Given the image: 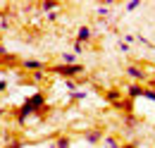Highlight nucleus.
<instances>
[{
    "instance_id": "f257e3e1",
    "label": "nucleus",
    "mask_w": 155,
    "mask_h": 148,
    "mask_svg": "<svg viewBox=\"0 0 155 148\" xmlns=\"http://www.w3.org/2000/svg\"><path fill=\"white\" fill-rule=\"evenodd\" d=\"M53 72L62 74V76H77V74L84 72V67H81V65H55Z\"/></svg>"
},
{
    "instance_id": "f03ea898",
    "label": "nucleus",
    "mask_w": 155,
    "mask_h": 148,
    "mask_svg": "<svg viewBox=\"0 0 155 148\" xmlns=\"http://www.w3.org/2000/svg\"><path fill=\"white\" fill-rule=\"evenodd\" d=\"M29 115H34V108H31L29 103H24V105L19 108V112H17V122H19V124H24V122L29 119Z\"/></svg>"
},
{
    "instance_id": "7ed1b4c3",
    "label": "nucleus",
    "mask_w": 155,
    "mask_h": 148,
    "mask_svg": "<svg viewBox=\"0 0 155 148\" xmlns=\"http://www.w3.org/2000/svg\"><path fill=\"white\" fill-rule=\"evenodd\" d=\"M26 103H29V105L34 108V112H36V110H41V108L45 105V98H43V93H34V96H31Z\"/></svg>"
},
{
    "instance_id": "20e7f679",
    "label": "nucleus",
    "mask_w": 155,
    "mask_h": 148,
    "mask_svg": "<svg viewBox=\"0 0 155 148\" xmlns=\"http://www.w3.org/2000/svg\"><path fill=\"white\" fill-rule=\"evenodd\" d=\"M127 74H129L131 79H136V81H143V79H146V72H143L141 67H136V65H129V67H127Z\"/></svg>"
},
{
    "instance_id": "39448f33",
    "label": "nucleus",
    "mask_w": 155,
    "mask_h": 148,
    "mask_svg": "<svg viewBox=\"0 0 155 148\" xmlns=\"http://www.w3.org/2000/svg\"><path fill=\"white\" fill-rule=\"evenodd\" d=\"M91 36H93V34H91V29H88V26H81V29H79V34H77V43L84 45V43H88V41H91Z\"/></svg>"
},
{
    "instance_id": "423d86ee",
    "label": "nucleus",
    "mask_w": 155,
    "mask_h": 148,
    "mask_svg": "<svg viewBox=\"0 0 155 148\" xmlns=\"http://www.w3.org/2000/svg\"><path fill=\"white\" fill-rule=\"evenodd\" d=\"M127 96H129V100H134L138 96H143V86H138V84H131L129 89H127Z\"/></svg>"
},
{
    "instance_id": "0eeeda50",
    "label": "nucleus",
    "mask_w": 155,
    "mask_h": 148,
    "mask_svg": "<svg viewBox=\"0 0 155 148\" xmlns=\"http://www.w3.org/2000/svg\"><path fill=\"white\" fill-rule=\"evenodd\" d=\"M21 65H24L26 69H34V72H41V69H43V62H41V60H24Z\"/></svg>"
},
{
    "instance_id": "6e6552de",
    "label": "nucleus",
    "mask_w": 155,
    "mask_h": 148,
    "mask_svg": "<svg viewBox=\"0 0 155 148\" xmlns=\"http://www.w3.org/2000/svg\"><path fill=\"white\" fill-rule=\"evenodd\" d=\"M84 139H86V143H98L100 139H103V131H88V134H84Z\"/></svg>"
},
{
    "instance_id": "1a4fd4ad",
    "label": "nucleus",
    "mask_w": 155,
    "mask_h": 148,
    "mask_svg": "<svg viewBox=\"0 0 155 148\" xmlns=\"http://www.w3.org/2000/svg\"><path fill=\"white\" fill-rule=\"evenodd\" d=\"M53 146H55V148H69V146H72V141H69V136H60Z\"/></svg>"
},
{
    "instance_id": "9d476101",
    "label": "nucleus",
    "mask_w": 155,
    "mask_h": 148,
    "mask_svg": "<svg viewBox=\"0 0 155 148\" xmlns=\"http://www.w3.org/2000/svg\"><path fill=\"white\" fill-rule=\"evenodd\" d=\"M41 10H45V12H53V10H58V2H55V0H45V2L41 5Z\"/></svg>"
},
{
    "instance_id": "9b49d317",
    "label": "nucleus",
    "mask_w": 155,
    "mask_h": 148,
    "mask_svg": "<svg viewBox=\"0 0 155 148\" xmlns=\"http://www.w3.org/2000/svg\"><path fill=\"white\" fill-rule=\"evenodd\" d=\"M105 146L107 148H122V143L117 141L115 136H105Z\"/></svg>"
},
{
    "instance_id": "f8f14e48",
    "label": "nucleus",
    "mask_w": 155,
    "mask_h": 148,
    "mask_svg": "<svg viewBox=\"0 0 155 148\" xmlns=\"http://www.w3.org/2000/svg\"><path fill=\"white\" fill-rule=\"evenodd\" d=\"M62 62H64V65H77V55H74V53H64V55H62Z\"/></svg>"
},
{
    "instance_id": "ddd939ff",
    "label": "nucleus",
    "mask_w": 155,
    "mask_h": 148,
    "mask_svg": "<svg viewBox=\"0 0 155 148\" xmlns=\"http://www.w3.org/2000/svg\"><path fill=\"white\" fill-rule=\"evenodd\" d=\"M124 124H127V127H136V117L134 115H127V117H124Z\"/></svg>"
},
{
    "instance_id": "4468645a",
    "label": "nucleus",
    "mask_w": 155,
    "mask_h": 148,
    "mask_svg": "<svg viewBox=\"0 0 155 148\" xmlns=\"http://www.w3.org/2000/svg\"><path fill=\"white\" fill-rule=\"evenodd\" d=\"M138 5H141L138 0H131V2H127V10H129V12H134V10H138Z\"/></svg>"
},
{
    "instance_id": "2eb2a0df",
    "label": "nucleus",
    "mask_w": 155,
    "mask_h": 148,
    "mask_svg": "<svg viewBox=\"0 0 155 148\" xmlns=\"http://www.w3.org/2000/svg\"><path fill=\"white\" fill-rule=\"evenodd\" d=\"M86 96H88L86 91H74V93H72V98H77V100H84Z\"/></svg>"
},
{
    "instance_id": "dca6fc26",
    "label": "nucleus",
    "mask_w": 155,
    "mask_h": 148,
    "mask_svg": "<svg viewBox=\"0 0 155 148\" xmlns=\"http://www.w3.org/2000/svg\"><path fill=\"white\" fill-rule=\"evenodd\" d=\"M143 98H148V100H155V91H150V89H143Z\"/></svg>"
},
{
    "instance_id": "f3484780",
    "label": "nucleus",
    "mask_w": 155,
    "mask_h": 148,
    "mask_svg": "<svg viewBox=\"0 0 155 148\" xmlns=\"http://www.w3.org/2000/svg\"><path fill=\"white\" fill-rule=\"evenodd\" d=\"M107 100H119V91H107Z\"/></svg>"
},
{
    "instance_id": "a211bd4d",
    "label": "nucleus",
    "mask_w": 155,
    "mask_h": 148,
    "mask_svg": "<svg viewBox=\"0 0 155 148\" xmlns=\"http://www.w3.org/2000/svg\"><path fill=\"white\" fill-rule=\"evenodd\" d=\"M2 60H5V62H7V65H15V62H17V60H15V55H10V53H7V55L2 57Z\"/></svg>"
},
{
    "instance_id": "6ab92c4d",
    "label": "nucleus",
    "mask_w": 155,
    "mask_h": 148,
    "mask_svg": "<svg viewBox=\"0 0 155 148\" xmlns=\"http://www.w3.org/2000/svg\"><path fill=\"white\" fill-rule=\"evenodd\" d=\"M67 89H69V91L74 93V91H77V84H74V81H72V79H69V81H67Z\"/></svg>"
},
{
    "instance_id": "aec40b11",
    "label": "nucleus",
    "mask_w": 155,
    "mask_h": 148,
    "mask_svg": "<svg viewBox=\"0 0 155 148\" xmlns=\"http://www.w3.org/2000/svg\"><path fill=\"white\" fill-rule=\"evenodd\" d=\"M81 50H84V45H81V43H74V55H79Z\"/></svg>"
},
{
    "instance_id": "412c9836",
    "label": "nucleus",
    "mask_w": 155,
    "mask_h": 148,
    "mask_svg": "<svg viewBox=\"0 0 155 148\" xmlns=\"http://www.w3.org/2000/svg\"><path fill=\"white\" fill-rule=\"evenodd\" d=\"M7 55V50H5V45H0V57H5Z\"/></svg>"
},
{
    "instance_id": "4be33fe9",
    "label": "nucleus",
    "mask_w": 155,
    "mask_h": 148,
    "mask_svg": "<svg viewBox=\"0 0 155 148\" xmlns=\"http://www.w3.org/2000/svg\"><path fill=\"white\" fill-rule=\"evenodd\" d=\"M10 148H21V143H19V141H15V143H10Z\"/></svg>"
},
{
    "instance_id": "5701e85b",
    "label": "nucleus",
    "mask_w": 155,
    "mask_h": 148,
    "mask_svg": "<svg viewBox=\"0 0 155 148\" xmlns=\"http://www.w3.org/2000/svg\"><path fill=\"white\" fill-rule=\"evenodd\" d=\"M7 89V81H0V91H5Z\"/></svg>"
},
{
    "instance_id": "b1692460",
    "label": "nucleus",
    "mask_w": 155,
    "mask_h": 148,
    "mask_svg": "<svg viewBox=\"0 0 155 148\" xmlns=\"http://www.w3.org/2000/svg\"><path fill=\"white\" fill-rule=\"evenodd\" d=\"M122 148H136V146H134V143H127V146H122Z\"/></svg>"
},
{
    "instance_id": "393cba45",
    "label": "nucleus",
    "mask_w": 155,
    "mask_h": 148,
    "mask_svg": "<svg viewBox=\"0 0 155 148\" xmlns=\"http://www.w3.org/2000/svg\"><path fill=\"white\" fill-rule=\"evenodd\" d=\"M0 19H2V12H0Z\"/></svg>"
},
{
    "instance_id": "a878e982",
    "label": "nucleus",
    "mask_w": 155,
    "mask_h": 148,
    "mask_svg": "<svg viewBox=\"0 0 155 148\" xmlns=\"http://www.w3.org/2000/svg\"><path fill=\"white\" fill-rule=\"evenodd\" d=\"M0 117H2V110H0Z\"/></svg>"
},
{
    "instance_id": "bb28decb",
    "label": "nucleus",
    "mask_w": 155,
    "mask_h": 148,
    "mask_svg": "<svg viewBox=\"0 0 155 148\" xmlns=\"http://www.w3.org/2000/svg\"><path fill=\"white\" fill-rule=\"evenodd\" d=\"M50 148H55V146H50Z\"/></svg>"
}]
</instances>
